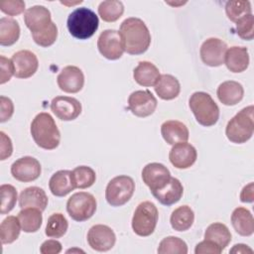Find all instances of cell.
<instances>
[{
	"instance_id": "obj_31",
	"label": "cell",
	"mask_w": 254,
	"mask_h": 254,
	"mask_svg": "<svg viewBox=\"0 0 254 254\" xmlns=\"http://www.w3.org/2000/svg\"><path fill=\"white\" fill-rule=\"evenodd\" d=\"M194 221V213L188 205L177 207L171 214L170 222L173 229L177 231H186L190 229Z\"/></svg>"
},
{
	"instance_id": "obj_47",
	"label": "cell",
	"mask_w": 254,
	"mask_h": 254,
	"mask_svg": "<svg viewBox=\"0 0 254 254\" xmlns=\"http://www.w3.org/2000/svg\"><path fill=\"white\" fill-rule=\"evenodd\" d=\"M0 136H1V146H0V160H5L7 158H9L12 155L13 152V146H12V142L11 139L3 132H0Z\"/></svg>"
},
{
	"instance_id": "obj_8",
	"label": "cell",
	"mask_w": 254,
	"mask_h": 254,
	"mask_svg": "<svg viewBox=\"0 0 254 254\" xmlns=\"http://www.w3.org/2000/svg\"><path fill=\"white\" fill-rule=\"evenodd\" d=\"M95 197L86 191L73 193L66 202V210L68 215L75 221L81 222L93 216L96 210Z\"/></svg>"
},
{
	"instance_id": "obj_5",
	"label": "cell",
	"mask_w": 254,
	"mask_h": 254,
	"mask_svg": "<svg viewBox=\"0 0 254 254\" xmlns=\"http://www.w3.org/2000/svg\"><path fill=\"white\" fill-rule=\"evenodd\" d=\"M189 105L200 125L209 127L218 121L219 108L208 93L203 91L193 92L190 97Z\"/></svg>"
},
{
	"instance_id": "obj_48",
	"label": "cell",
	"mask_w": 254,
	"mask_h": 254,
	"mask_svg": "<svg viewBox=\"0 0 254 254\" xmlns=\"http://www.w3.org/2000/svg\"><path fill=\"white\" fill-rule=\"evenodd\" d=\"M240 200L242 202L254 201V184L253 183H249L242 189L240 192Z\"/></svg>"
},
{
	"instance_id": "obj_40",
	"label": "cell",
	"mask_w": 254,
	"mask_h": 254,
	"mask_svg": "<svg viewBox=\"0 0 254 254\" xmlns=\"http://www.w3.org/2000/svg\"><path fill=\"white\" fill-rule=\"evenodd\" d=\"M32 37L37 45L48 48L52 46L58 38V27L54 22H52L45 30L38 33H33Z\"/></svg>"
},
{
	"instance_id": "obj_27",
	"label": "cell",
	"mask_w": 254,
	"mask_h": 254,
	"mask_svg": "<svg viewBox=\"0 0 254 254\" xmlns=\"http://www.w3.org/2000/svg\"><path fill=\"white\" fill-rule=\"evenodd\" d=\"M51 192L56 196H64L74 190L71 181V171L61 170L56 172L49 181Z\"/></svg>"
},
{
	"instance_id": "obj_10",
	"label": "cell",
	"mask_w": 254,
	"mask_h": 254,
	"mask_svg": "<svg viewBox=\"0 0 254 254\" xmlns=\"http://www.w3.org/2000/svg\"><path fill=\"white\" fill-rule=\"evenodd\" d=\"M157 99L149 90H136L128 97V109L137 117H147L157 108Z\"/></svg>"
},
{
	"instance_id": "obj_30",
	"label": "cell",
	"mask_w": 254,
	"mask_h": 254,
	"mask_svg": "<svg viewBox=\"0 0 254 254\" xmlns=\"http://www.w3.org/2000/svg\"><path fill=\"white\" fill-rule=\"evenodd\" d=\"M204 239L211 241L221 250H224L231 241V233L225 224L214 222L206 228Z\"/></svg>"
},
{
	"instance_id": "obj_7",
	"label": "cell",
	"mask_w": 254,
	"mask_h": 254,
	"mask_svg": "<svg viewBox=\"0 0 254 254\" xmlns=\"http://www.w3.org/2000/svg\"><path fill=\"white\" fill-rule=\"evenodd\" d=\"M135 191V183L129 176L113 178L106 187L105 198L111 206H121L130 200Z\"/></svg>"
},
{
	"instance_id": "obj_22",
	"label": "cell",
	"mask_w": 254,
	"mask_h": 254,
	"mask_svg": "<svg viewBox=\"0 0 254 254\" xmlns=\"http://www.w3.org/2000/svg\"><path fill=\"white\" fill-rule=\"evenodd\" d=\"M48 201L45 190L39 187H29L22 190L19 195V206L21 208L34 207L44 211L48 205Z\"/></svg>"
},
{
	"instance_id": "obj_4",
	"label": "cell",
	"mask_w": 254,
	"mask_h": 254,
	"mask_svg": "<svg viewBox=\"0 0 254 254\" xmlns=\"http://www.w3.org/2000/svg\"><path fill=\"white\" fill-rule=\"evenodd\" d=\"M254 106L249 105L241 109L232 117L225 128L227 139L235 144L247 142L254 132Z\"/></svg>"
},
{
	"instance_id": "obj_37",
	"label": "cell",
	"mask_w": 254,
	"mask_h": 254,
	"mask_svg": "<svg viewBox=\"0 0 254 254\" xmlns=\"http://www.w3.org/2000/svg\"><path fill=\"white\" fill-rule=\"evenodd\" d=\"M159 254H187V243L176 236H168L164 238L158 247Z\"/></svg>"
},
{
	"instance_id": "obj_21",
	"label": "cell",
	"mask_w": 254,
	"mask_h": 254,
	"mask_svg": "<svg viewBox=\"0 0 254 254\" xmlns=\"http://www.w3.org/2000/svg\"><path fill=\"white\" fill-rule=\"evenodd\" d=\"M161 134L170 145L187 142L190 137L188 127L178 120L165 121L161 126Z\"/></svg>"
},
{
	"instance_id": "obj_13",
	"label": "cell",
	"mask_w": 254,
	"mask_h": 254,
	"mask_svg": "<svg viewBox=\"0 0 254 254\" xmlns=\"http://www.w3.org/2000/svg\"><path fill=\"white\" fill-rule=\"evenodd\" d=\"M227 45L218 38L205 40L200 47V58L203 64L208 66H219L224 64V56Z\"/></svg>"
},
{
	"instance_id": "obj_41",
	"label": "cell",
	"mask_w": 254,
	"mask_h": 254,
	"mask_svg": "<svg viewBox=\"0 0 254 254\" xmlns=\"http://www.w3.org/2000/svg\"><path fill=\"white\" fill-rule=\"evenodd\" d=\"M236 32L241 39L252 40L254 38V16L248 14L240 18L236 22Z\"/></svg>"
},
{
	"instance_id": "obj_24",
	"label": "cell",
	"mask_w": 254,
	"mask_h": 254,
	"mask_svg": "<svg viewBox=\"0 0 254 254\" xmlns=\"http://www.w3.org/2000/svg\"><path fill=\"white\" fill-rule=\"evenodd\" d=\"M216 95L222 104L232 106L242 100L244 89L239 82L227 80L219 84L216 90Z\"/></svg>"
},
{
	"instance_id": "obj_35",
	"label": "cell",
	"mask_w": 254,
	"mask_h": 254,
	"mask_svg": "<svg viewBox=\"0 0 254 254\" xmlns=\"http://www.w3.org/2000/svg\"><path fill=\"white\" fill-rule=\"evenodd\" d=\"M124 13V6L121 1L107 0L103 1L98 6V14L105 22H115Z\"/></svg>"
},
{
	"instance_id": "obj_12",
	"label": "cell",
	"mask_w": 254,
	"mask_h": 254,
	"mask_svg": "<svg viewBox=\"0 0 254 254\" xmlns=\"http://www.w3.org/2000/svg\"><path fill=\"white\" fill-rule=\"evenodd\" d=\"M116 236L114 231L104 224H95L87 232V242L95 251H108L114 246Z\"/></svg>"
},
{
	"instance_id": "obj_36",
	"label": "cell",
	"mask_w": 254,
	"mask_h": 254,
	"mask_svg": "<svg viewBox=\"0 0 254 254\" xmlns=\"http://www.w3.org/2000/svg\"><path fill=\"white\" fill-rule=\"evenodd\" d=\"M68 222L64 214L57 212L53 213L47 222L45 233L51 238H61L67 230Z\"/></svg>"
},
{
	"instance_id": "obj_15",
	"label": "cell",
	"mask_w": 254,
	"mask_h": 254,
	"mask_svg": "<svg viewBox=\"0 0 254 254\" xmlns=\"http://www.w3.org/2000/svg\"><path fill=\"white\" fill-rule=\"evenodd\" d=\"M14 75L18 78H28L35 74L39 67L37 56L28 50H22L15 53L11 58Z\"/></svg>"
},
{
	"instance_id": "obj_14",
	"label": "cell",
	"mask_w": 254,
	"mask_h": 254,
	"mask_svg": "<svg viewBox=\"0 0 254 254\" xmlns=\"http://www.w3.org/2000/svg\"><path fill=\"white\" fill-rule=\"evenodd\" d=\"M51 110L59 119L71 121L81 113V103L71 96H56L51 102Z\"/></svg>"
},
{
	"instance_id": "obj_45",
	"label": "cell",
	"mask_w": 254,
	"mask_h": 254,
	"mask_svg": "<svg viewBox=\"0 0 254 254\" xmlns=\"http://www.w3.org/2000/svg\"><path fill=\"white\" fill-rule=\"evenodd\" d=\"M222 250L216 246L214 243H212L209 240H203L196 244L194 253L195 254H205V253H210V254H219L221 253Z\"/></svg>"
},
{
	"instance_id": "obj_44",
	"label": "cell",
	"mask_w": 254,
	"mask_h": 254,
	"mask_svg": "<svg viewBox=\"0 0 254 254\" xmlns=\"http://www.w3.org/2000/svg\"><path fill=\"white\" fill-rule=\"evenodd\" d=\"M0 106H1L0 121L3 123L12 117L14 113V105L10 98L2 95L0 97Z\"/></svg>"
},
{
	"instance_id": "obj_28",
	"label": "cell",
	"mask_w": 254,
	"mask_h": 254,
	"mask_svg": "<svg viewBox=\"0 0 254 254\" xmlns=\"http://www.w3.org/2000/svg\"><path fill=\"white\" fill-rule=\"evenodd\" d=\"M154 88L157 95L164 100L176 98L181 91L179 80L172 74H161Z\"/></svg>"
},
{
	"instance_id": "obj_2",
	"label": "cell",
	"mask_w": 254,
	"mask_h": 254,
	"mask_svg": "<svg viewBox=\"0 0 254 254\" xmlns=\"http://www.w3.org/2000/svg\"><path fill=\"white\" fill-rule=\"evenodd\" d=\"M31 135L35 143L45 150L56 149L61 141V133L51 114L41 112L31 123Z\"/></svg>"
},
{
	"instance_id": "obj_38",
	"label": "cell",
	"mask_w": 254,
	"mask_h": 254,
	"mask_svg": "<svg viewBox=\"0 0 254 254\" xmlns=\"http://www.w3.org/2000/svg\"><path fill=\"white\" fill-rule=\"evenodd\" d=\"M225 13L232 22H237L245 15L252 14L251 4L249 1H228L225 4Z\"/></svg>"
},
{
	"instance_id": "obj_11",
	"label": "cell",
	"mask_w": 254,
	"mask_h": 254,
	"mask_svg": "<svg viewBox=\"0 0 254 254\" xmlns=\"http://www.w3.org/2000/svg\"><path fill=\"white\" fill-rule=\"evenodd\" d=\"M42 172L40 162L31 156H25L16 160L11 166V174L14 179L22 183L37 180Z\"/></svg>"
},
{
	"instance_id": "obj_46",
	"label": "cell",
	"mask_w": 254,
	"mask_h": 254,
	"mask_svg": "<svg viewBox=\"0 0 254 254\" xmlns=\"http://www.w3.org/2000/svg\"><path fill=\"white\" fill-rule=\"evenodd\" d=\"M62 243L56 239H49L43 242L40 248L42 254H59L62 251Z\"/></svg>"
},
{
	"instance_id": "obj_25",
	"label": "cell",
	"mask_w": 254,
	"mask_h": 254,
	"mask_svg": "<svg viewBox=\"0 0 254 254\" xmlns=\"http://www.w3.org/2000/svg\"><path fill=\"white\" fill-rule=\"evenodd\" d=\"M160 75L158 67L147 61L140 62L133 70V77L135 81L142 86H155Z\"/></svg>"
},
{
	"instance_id": "obj_18",
	"label": "cell",
	"mask_w": 254,
	"mask_h": 254,
	"mask_svg": "<svg viewBox=\"0 0 254 254\" xmlns=\"http://www.w3.org/2000/svg\"><path fill=\"white\" fill-rule=\"evenodd\" d=\"M197 153L195 148L187 142L175 144L170 151L169 159L177 169H188L196 161Z\"/></svg>"
},
{
	"instance_id": "obj_9",
	"label": "cell",
	"mask_w": 254,
	"mask_h": 254,
	"mask_svg": "<svg viewBox=\"0 0 254 254\" xmlns=\"http://www.w3.org/2000/svg\"><path fill=\"white\" fill-rule=\"evenodd\" d=\"M97 48L99 53L107 60H118L124 51L121 35L116 30H104L98 37Z\"/></svg>"
},
{
	"instance_id": "obj_34",
	"label": "cell",
	"mask_w": 254,
	"mask_h": 254,
	"mask_svg": "<svg viewBox=\"0 0 254 254\" xmlns=\"http://www.w3.org/2000/svg\"><path fill=\"white\" fill-rule=\"evenodd\" d=\"M95 172L90 167L78 166L71 171V181L74 189H87L95 183Z\"/></svg>"
},
{
	"instance_id": "obj_49",
	"label": "cell",
	"mask_w": 254,
	"mask_h": 254,
	"mask_svg": "<svg viewBox=\"0 0 254 254\" xmlns=\"http://www.w3.org/2000/svg\"><path fill=\"white\" fill-rule=\"evenodd\" d=\"M230 253H252L253 250L251 248H249L247 245L245 244H235L233 246V248L229 251Z\"/></svg>"
},
{
	"instance_id": "obj_16",
	"label": "cell",
	"mask_w": 254,
	"mask_h": 254,
	"mask_svg": "<svg viewBox=\"0 0 254 254\" xmlns=\"http://www.w3.org/2000/svg\"><path fill=\"white\" fill-rule=\"evenodd\" d=\"M142 179L151 191L164 188L171 179L169 169L160 163L147 164L142 170Z\"/></svg>"
},
{
	"instance_id": "obj_32",
	"label": "cell",
	"mask_w": 254,
	"mask_h": 254,
	"mask_svg": "<svg viewBox=\"0 0 254 254\" xmlns=\"http://www.w3.org/2000/svg\"><path fill=\"white\" fill-rule=\"evenodd\" d=\"M20 37V26L13 18L0 19V45L12 46Z\"/></svg>"
},
{
	"instance_id": "obj_17",
	"label": "cell",
	"mask_w": 254,
	"mask_h": 254,
	"mask_svg": "<svg viewBox=\"0 0 254 254\" xmlns=\"http://www.w3.org/2000/svg\"><path fill=\"white\" fill-rule=\"evenodd\" d=\"M57 82L61 90L67 93H76L83 87L84 75L79 67L75 65H67L59 73Z\"/></svg>"
},
{
	"instance_id": "obj_43",
	"label": "cell",
	"mask_w": 254,
	"mask_h": 254,
	"mask_svg": "<svg viewBox=\"0 0 254 254\" xmlns=\"http://www.w3.org/2000/svg\"><path fill=\"white\" fill-rule=\"evenodd\" d=\"M0 66H1V75H0V83L3 84L9 81L14 74V67L12 61L5 58L4 56L0 57Z\"/></svg>"
},
{
	"instance_id": "obj_23",
	"label": "cell",
	"mask_w": 254,
	"mask_h": 254,
	"mask_svg": "<svg viewBox=\"0 0 254 254\" xmlns=\"http://www.w3.org/2000/svg\"><path fill=\"white\" fill-rule=\"evenodd\" d=\"M224 64L232 72H242L249 65V54L245 47H231L226 50Z\"/></svg>"
},
{
	"instance_id": "obj_6",
	"label": "cell",
	"mask_w": 254,
	"mask_h": 254,
	"mask_svg": "<svg viewBox=\"0 0 254 254\" xmlns=\"http://www.w3.org/2000/svg\"><path fill=\"white\" fill-rule=\"evenodd\" d=\"M159 212L156 205L151 201H143L139 203L132 217L133 231L142 237L151 235L157 225Z\"/></svg>"
},
{
	"instance_id": "obj_1",
	"label": "cell",
	"mask_w": 254,
	"mask_h": 254,
	"mask_svg": "<svg viewBox=\"0 0 254 254\" xmlns=\"http://www.w3.org/2000/svg\"><path fill=\"white\" fill-rule=\"evenodd\" d=\"M119 33L124 51L129 55H142L150 47L151 34L146 24L139 18L125 19L120 25Z\"/></svg>"
},
{
	"instance_id": "obj_3",
	"label": "cell",
	"mask_w": 254,
	"mask_h": 254,
	"mask_svg": "<svg viewBox=\"0 0 254 254\" xmlns=\"http://www.w3.org/2000/svg\"><path fill=\"white\" fill-rule=\"evenodd\" d=\"M66 26L72 37L78 40H86L92 37L97 31L99 20L92 10L86 7H80L68 15Z\"/></svg>"
},
{
	"instance_id": "obj_42",
	"label": "cell",
	"mask_w": 254,
	"mask_h": 254,
	"mask_svg": "<svg viewBox=\"0 0 254 254\" xmlns=\"http://www.w3.org/2000/svg\"><path fill=\"white\" fill-rule=\"evenodd\" d=\"M0 10L8 16H17L24 12L25 2L22 0H2Z\"/></svg>"
},
{
	"instance_id": "obj_20",
	"label": "cell",
	"mask_w": 254,
	"mask_h": 254,
	"mask_svg": "<svg viewBox=\"0 0 254 254\" xmlns=\"http://www.w3.org/2000/svg\"><path fill=\"white\" fill-rule=\"evenodd\" d=\"M151 192L160 203L169 206L177 203L182 198L184 188L178 179L171 177L170 181L164 188Z\"/></svg>"
},
{
	"instance_id": "obj_26",
	"label": "cell",
	"mask_w": 254,
	"mask_h": 254,
	"mask_svg": "<svg viewBox=\"0 0 254 254\" xmlns=\"http://www.w3.org/2000/svg\"><path fill=\"white\" fill-rule=\"evenodd\" d=\"M231 223L241 236H250L254 232V219L251 212L242 206L236 207L231 214Z\"/></svg>"
},
{
	"instance_id": "obj_29",
	"label": "cell",
	"mask_w": 254,
	"mask_h": 254,
	"mask_svg": "<svg viewBox=\"0 0 254 254\" xmlns=\"http://www.w3.org/2000/svg\"><path fill=\"white\" fill-rule=\"evenodd\" d=\"M17 217L22 230L27 233L37 232L40 229L43 221L42 211L34 207L22 208Z\"/></svg>"
},
{
	"instance_id": "obj_19",
	"label": "cell",
	"mask_w": 254,
	"mask_h": 254,
	"mask_svg": "<svg viewBox=\"0 0 254 254\" xmlns=\"http://www.w3.org/2000/svg\"><path fill=\"white\" fill-rule=\"evenodd\" d=\"M24 21L31 34L45 30L53 22L49 9L41 5L27 9L24 14Z\"/></svg>"
},
{
	"instance_id": "obj_39",
	"label": "cell",
	"mask_w": 254,
	"mask_h": 254,
	"mask_svg": "<svg viewBox=\"0 0 254 254\" xmlns=\"http://www.w3.org/2000/svg\"><path fill=\"white\" fill-rule=\"evenodd\" d=\"M1 193V204H0V213L6 214L9 213L15 206L17 201V190L9 184H4L0 187Z\"/></svg>"
},
{
	"instance_id": "obj_33",
	"label": "cell",
	"mask_w": 254,
	"mask_h": 254,
	"mask_svg": "<svg viewBox=\"0 0 254 254\" xmlns=\"http://www.w3.org/2000/svg\"><path fill=\"white\" fill-rule=\"evenodd\" d=\"M21 225L18 217L9 215L0 225V238L2 244H9L14 242L20 235Z\"/></svg>"
}]
</instances>
